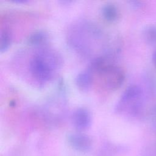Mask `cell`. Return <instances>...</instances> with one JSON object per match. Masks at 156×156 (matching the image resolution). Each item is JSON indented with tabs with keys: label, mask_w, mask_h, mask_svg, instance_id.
Instances as JSON below:
<instances>
[{
	"label": "cell",
	"mask_w": 156,
	"mask_h": 156,
	"mask_svg": "<svg viewBox=\"0 0 156 156\" xmlns=\"http://www.w3.org/2000/svg\"><path fill=\"white\" fill-rule=\"evenodd\" d=\"M130 5L135 9H138L143 6V3L140 1H129Z\"/></svg>",
	"instance_id": "7c38bea8"
},
{
	"label": "cell",
	"mask_w": 156,
	"mask_h": 156,
	"mask_svg": "<svg viewBox=\"0 0 156 156\" xmlns=\"http://www.w3.org/2000/svg\"><path fill=\"white\" fill-rule=\"evenodd\" d=\"M71 120L77 132H82L90 127L92 122L91 114L87 108L78 107L73 111Z\"/></svg>",
	"instance_id": "8992f818"
},
{
	"label": "cell",
	"mask_w": 156,
	"mask_h": 156,
	"mask_svg": "<svg viewBox=\"0 0 156 156\" xmlns=\"http://www.w3.org/2000/svg\"><path fill=\"white\" fill-rule=\"evenodd\" d=\"M48 38V34L45 31L38 30L29 35L26 38V43L31 46H40L46 42Z\"/></svg>",
	"instance_id": "9c48e42d"
},
{
	"label": "cell",
	"mask_w": 156,
	"mask_h": 156,
	"mask_svg": "<svg viewBox=\"0 0 156 156\" xmlns=\"http://www.w3.org/2000/svg\"><path fill=\"white\" fill-rule=\"evenodd\" d=\"M93 79V72L88 69L77 74L75 78V83L80 91L87 92L91 88Z\"/></svg>",
	"instance_id": "52a82bcc"
},
{
	"label": "cell",
	"mask_w": 156,
	"mask_h": 156,
	"mask_svg": "<svg viewBox=\"0 0 156 156\" xmlns=\"http://www.w3.org/2000/svg\"><path fill=\"white\" fill-rule=\"evenodd\" d=\"M12 2H15V3L22 4V3H26V2H27V1H26V0H14V1H12Z\"/></svg>",
	"instance_id": "5bb4252c"
},
{
	"label": "cell",
	"mask_w": 156,
	"mask_h": 156,
	"mask_svg": "<svg viewBox=\"0 0 156 156\" xmlns=\"http://www.w3.org/2000/svg\"><path fill=\"white\" fill-rule=\"evenodd\" d=\"M142 35L147 43L156 44V26L149 25L146 26L143 30Z\"/></svg>",
	"instance_id": "8fae6325"
},
{
	"label": "cell",
	"mask_w": 156,
	"mask_h": 156,
	"mask_svg": "<svg viewBox=\"0 0 156 156\" xmlns=\"http://www.w3.org/2000/svg\"><path fill=\"white\" fill-rule=\"evenodd\" d=\"M101 13L103 18L110 23L116 21L119 16L118 7L113 3L108 2L104 4L101 9Z\"/></svg>",
	"instance_id": "ba28073f"
},
{
	"label": "cell",
	"mask_w": 156,
	"mask_h": 156,
	"mask_svg": "<svg viewBox=\"0 0 156 156\" xmlns=\"http://www.w3.org/2000/svg\"><path fill=\"white\" fill-rule=\"evenodd\" d=\"M62 65L60 55L52 49L41 48L29 60V71L32 77L40 83L49 82Z\"/></svg>",
	"instance_id": "7a4b0ae2"
},
{
	"label": "cell",
	"mask_w": 156,
	"mask_h": 156,
	"mask_svg": "<svg viewBox=\"0 0 156 156\" xmlns=\"http://www.w3.org/2000/svg\"><path fill=\"white\" fill-rule=\"evenodd\" d=\"M12 34L7 28L2 29L0 34V51L5 52L9 49L12 44Z\"/></svg>",
	"instance_id": "30bf717a"
},
{
	"label": "cell",
	"mask_w": 156,
	"mask_h": 156,
	"mask_svg": "<svg viewBox=\"0 0 156 156\" xmlns=\"http://www.w3.org/2000/svg\"><path fill=\"white\" fill-rule=\"evenodd\" d=\"M104 37V32L98 26L84 20L71 26L67 40L69 46L77 53L84 57H89L93 52V44L96 41L105 40Z\"/></svg>",
	"instance_id": "6da1fadb"
},
{
	"label": "cell",
	"mask_w": 156,
	"mask_h": 156,
	"mask_svg": "<svg viewBox=\"0 0 156 156\" xmlns=\"http://www.w3.org/2000/svg\"><path fill=\"white\" fill-rule=\"evenodd\" d=\"M98 74L104 88L110 91H116L123 84L125 74L123 70L112 63L101 69Z\"/></svg>",
	"instance_id": "3957f363"
},
{
	"label": "cell",
	"mask_w": 156,
	"mask_h": 156,
	"mask_svg": "<svg viewBox=\"0 0 156 156\" xmlns=\"http://www.w3.org/2000/svg\"><path fill=\"white\" fill-rule=\"evenodd\" d=\"M66 140L74 149L80 152L87 153L92 149L93 141L91 138L82 132L70 133L67 135Z\"/></svg>",
	"instance_id": "5b68a950"
},
{
	"label": "cell",
	"mask_w": 156,
	"mask_h": 156,
	"mask_svg": "<svg viewBox=\"0 0 156 156\" xmlns=\"http://www.w3.org/2000/svg\"><path fill=\"white\" fill-rule=\"evenodd\" d=\"M142 91L136 85H130L124 91L115 106V111L118 113L127 112L129 115L141 101Z\"/></svg>",
	"instance_id": "277c9868"
},
{
	"label": "cell",
	"mask_w": 156,
	"mask_h": 156,
	"mask_svg": "<svg viewBox=\"0 0 156 156\" xmlns=\"http://www.w3.org/2000/svg\"><path fill=\"white\" fill-rule=\"evenodd\" d=\"M152 59L153 64H154V66L156 68V50L153 52Z\"/></svg>",
	"instance_id": "4fadbf2b"
}]
</instances>
